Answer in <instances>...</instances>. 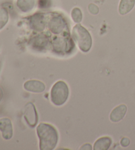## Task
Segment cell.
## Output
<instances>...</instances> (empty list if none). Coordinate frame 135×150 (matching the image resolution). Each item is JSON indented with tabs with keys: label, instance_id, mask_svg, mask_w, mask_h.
<instances>
[{
	"label": "cell",
	"instance_id": "11",
	"mask_svg": "<svg viewBox=\"0 0 135 150\" xmlns=\"http://www.w3.org/2000/svg\"><path fill=\"white\" fill-rule=\"evenodd\" d=\"M112 144V139L108 136H103L98 138L93 146L94 150H108Z\"/></svg>",
	"mask_w": 135,
	"mask_h": 150
},
{
	"label": "cell",
	"instance_id": "17",
	"mask_svg": "<svg viewBox=\"0 0 135 150\" xmlns=\"http://www.w3.org/2000/svg\"><path fill=\"white\" fill-rule=\"evenodd\" d=\"M130 143H131L130 139L128 138H126V137H124V138H122L121 139V142H120L121 146L123 147H128L130 145Z\"/></svg>",
	"mask_w": 135,
	"mask_h": 150
},
{
	"label": "cell",
	"instance_id": "19",
	"mask_svg": "<svg viewBox=\"0 0 135 150\" xmlns=\"http://www.w3.org/2000/svg\"><path fill=\"white\" fill-rule=\"evenodd\" d=\"M4 96V93L3 91H2V89H1V87H0V101H1L2 98H3Z\"/></svg>",
	"mask_w": 135,
	"mask_h": 150
},
{
	"label": "cell",
	"instance_id": "4",
	"mask_svg": "<svg viewBox=\"0 0 135 150\" xmlns=\"http://www.w3.org/2000/svg\"><path fill=\"white\" fill-rule=\"evenodd\" d=\"M48 28L55 35H59L64 31L66 28V22L60 15H54L48 22Z\"/></svg>",
	"mask_w": 135,
	"mask_h": 150
},
{
	"label": "cell",
	"instance_id": "7",
	"mask_svg": "<svg viewBox=\"0 0 135 150\" xmlns=\"http://www.w3.org/2000/svg\"><path fill=\"white\" fill-rule=\"evenodd\" d=\"M30 28L35 31L42 32L46 26L45 16L40 13L32 15L30 20Z\"/></svg>",
	"mask_w": 135,
	"mask_h": 150
},
{
	"label": "cell",
	"instance_id": "2",
	"mask_svg": "<svg viewBox=\"0 0 135 150\" xmlns=\"http://www.w3.org/2000/svg\"><path fill=\"white\" fill-rule=\"evenodd\" d=\"M72 38L82 52H88L92 48V39L86 28L79 23L75 26L72 30Z\"/></svg>",
	"mask_w": 135,
	"mask_h": 150
},
{
	"label": "cell",
	"instance_id": "18",
	"mask_svg": "<svg viewBox=\"0 0 135 150\" xmlns=\"http://www.w3.org/2000/svg\"><path fill=\"white\" fill-rule=\"evenodd\" d=\"M80 149H87V150H91L92 149V146L89 144H85L83 145V146H81V147L80 148Z\"/></svg>",
	"mask_w": 135,
	"mask_h": 150
},
{
	"label": "cell",
	"instance_id": "6",
	"mask_svg": "<svg viewBox=\"0 0 135 150\" xmlns=\"http://www.w3.org/2000/svg\"><path fill=\"white\" fill-rule=\"evenodd\" d=\"M0 132L3 138L9 140L11 139L13 135V128L11 120L8 118L0 119Z\"/></svg>",
	"mask_w": 135,
	"mask_h": 150
},
{
	"label": "cell",
	"instance_id": "5",
	"mask_svg": "<svg viewBox=\"0 0 135 150\" xmlns=\"http://www.w3.org/2000/svg\"><path fill=\"white\" fill-rule=\"evenodd\" d=\"M24 117L26 122L30 127L34 128L37 125L38 121V116L35 106L32 103H28L26 105Z\"/></svg>",
	"mask_w": 135,
	"mask_h": 150
},
{
	"label": "cell",
	"instance_id": "13",
	"mask_svg": "<svg viewBox=\"0 0 135 150\" xmlns=\"http://www.w3.org/2000/svg\"><path fill=\"white\" fill-rule=\"evenodd\" d=\"M68 45L67 40L63 38H57L53 40V46L54 49L58 52H63L67 49V46Z\"/></svg>",
	"mask_w": 135,
	"mask_h": 150
},
{
	"label": "cell",
	"instance_id": "8",
	"mask_svg": "<svg viewBox=\"0 0 135 150\" xmlns=\"http://www.w3.org/2000/svg\"><path fill=\"white\" fill-rule=\"evenodd\" d=\"M23 86L26 91L35 93H42L46 89L45 84L38 80H28L25 83Z\"/></svg>",
	"mask_w": 135,
	"mask_h": 150
},
{
	"label": "cell",
	"instance_id": "14",
	"mask_svg": "<svg viewBox=\"0 0 135 150\" xmlns=\"http://www.w3.org/2000/svg\"><path fill=\"white\" fill-rule=\"evenodd\" d=\"M9 21V13L5 8L0 9V30L2 29Z\"/></svg>",
	"mask_w": 135,
	"mask_h": 150
},
{
	"label": "cell",
	"instance_id": "10",
	"mask_svg": "<svg viewBox=\"0 0 135 150\" xmlns=\"http://www.w3.org/2000/svg\"><path fill=\"white\" fill-rule=\"evenodd\" d=\"M17 6L23 13L33 11L37 5V0H17Z\"/></svg>",
	"mask_w": 135,
	"mask_h": 150
},
{
	"label": "cell",
	"instance_id": "9",
	"mask_svg": "<svg viewBox=\"0 0 135 150\" xmlns=\"http://www.w3.org/2000/svg\"><path fill=\"white\" fill-rule=\"evenodd\" d=\"M127 112V107L124 104L119 105L113 108L110 113V119L113 122H119L123 120Z\"/></svg>",
	"mask_w": 135,
	"mask_h": 150
},
{
	"label": "cell",
	"instance_id": "3",
	"mask_svg": "<svg viewBox=\"0 0 135 150\" xmlns=\"http://www.w3.org/2000/svg\"><path fill=\"white\" fill-rule=\"evenodd\" d=\"M69 96L68 85L63 81H58L51 87L50 91L51 101L54 105L62 106L67 102Z\"/></svg>",
	"mask_w": 135,
	"mask_h": 150
},
{
	"label": "cell",
	"instance_id": "12",
	"mask_svg": "<svg viewBox=\"0 0 135 150\" xmlns=\"http://www.w3.org/2000/svg\"><path fill=\"white\" fill-rule=\"evenodd\" d=\"M135 0H121L119 5V13L121 15L128 14L133 9Z\"/></svg>",
	"mask_w": 135,
	"mask_h": 150
},
{
	"label": "cell",
	"instance_id": "16",
	"mask_svg": "<svg viewBox=\"0 0 135 150\" xmlns=\"http://www.w3.org/2000/svg\"><path fill=\"white\" fill-rule=\"evenodd\" d=\"M88 11L91 13L92 15H98L100 11V9L96 5L94 4H89V6L88 7Z\"/></svg>",
	"mask_w": 135,
	"mask_h": 150
},
{
	"label": "cell",
	"instance_id": "1",
	"mask_svg": "<svg viewBox=\"0 0 135 150\" xmlns=\"http://www.w3.org/2000/svg\"><path fill=\"white\" fill-rule=\"evenodd\" d=\"M36 133L39 138L40 150H53L59 141L58 130L53 126L47 123H40L36 128Z\"/></svg>",
	"mask_w": 135,
	"mask_h": 150
},
{
	"label": "cell",
	"instance_id": "15",
	"mask_svg": "<svg viewBox=\"0 0 135 150\" xmlns=\"http://www.w3.org/2000/svg\"><path fill=\"white\" fill-rule=\"evenodd\" d=\"M71 18L73 21L76 23H80L82 20V13L79 7H75L72 9L71 13Z\"/></svg>",
	"mask_w": 135,
	"mask_h": 150
}]
</instances>
